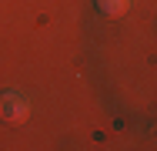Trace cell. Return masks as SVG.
Returning <instances> with one entry per match:
<instances>
[{
	"mask_svg": "<svg viewBox=\"0 0 157 151\" xmlns=\"http://www.w3.org/2000/svg\"><path fill=\"white\" fill-rule=\"evenodd\" d=\"M100 3V10H107V14H121L127 7V0H97Z\"/></svg>",
	"mask_w": 157,
	"mask_h": 151,
	"instance_id": "cell-2",
	"label": "cell"
},
{
	"mask_svg": "<svg viewBox=\"0 0 157 151\" xmlns=\"http://www.w3.org/2000/svg\"><path fill=\"white\" fill-rule=\"evenodd\" d=\"M27 114H30V104H27L17 91H3V94H0V121L20 124V121H27Z\"/></svg>",
	"mask_w": 157,
	"mask_h": 151,
	"instance_id": "cell-1",
	"label": "cell"
}]
</instances>
